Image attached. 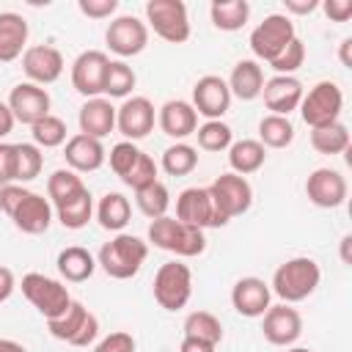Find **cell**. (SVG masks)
I'll return each mask as SVG.
<instances>
[{"label":"cell","instance_id":"1","mask_svg":"<svg viewBox=\"0 0 352 352\" xmlns=\"http://www.w3.org/2000/svg\"><path fill=\"white\" fill-rule=\"evenodd\" d=\"M148 258V242H143L135 234H116L110 242L102 245L96 264L116 280H129L140 272V267Z\"/></svg>","mask_w":352,"mask_h":352},{"label":"cell","instance_id":"2","mask_svg":"<svg viewBox=\"0 0 352 352\" xmlns=\"http://www.w3.org/2000/svg\"><path fill=\"white\" fill-rule=\"evenodd\" d=\"M319 280H322L319 264L314 258H308V256H294V258L283 261L275 270L270 292H275L286 305H292V302H300V300L311 297L316 292Z\"/></svg>","mask_w":352,"mask_h":352},{"label":"cell","instance_id":"3","mask_svg":"<svg viewBox=\"0 0 352 352\" xmlns=\"http://www.w3.org/2000/svg\"><path fill=\"white\" fill-rule=\"evenodd\" d=\"M148 242L160 250L182 256V258H192V256H201L206 250V236L201 228L187 226V223L168 217V214L148 223Z\"/></svg>","mask_w":352,"mask_h":352},{"label":"cell","instance_id":"4","mask_svg":"<svg viewBox=\"0 0 352 352\" xmlns=\"http://www.w3.org/2000/svg\"><path fill=\"white\" fill-rule=\"evenodd\" d=\"M154 300L165 311H182L192 297V272L184 261H165L154 275Z\"/></svg>","mask_w":352,"mask_h":352},{"label":"cell","instance_id":"5","mask_svg":"<svg viewBox=\"0 0 352 352\" xmlns=\"http://www.w3.org/2000/svg\"><path fill=\"white\" fill-rule=\"evenodd\" d=\"M297 110L311 129L327 126V124L338 121V116L344 110V94L333 80H322L308 94H302V102Z\"/></svg>","mask_w":352,"mask_h":352},{"label":"cell","instance_id":"6","mask_svg":"<svg viewBox=\"0 0 352 352\" xmlns=\"http://www.w3.org/2000/svg\"><path fill=\"white\" fill-rule=\"evenodd\" d=\"M146 19L154 33L168 44H184L190 38V16L182 0H148Z\"/></svg>","mask_w":352,"mask_h":352},{"label":"cell","instance_id":"7","mask_svg":"<svg viewBox=\"0 0 352 352\" xmlns=\"http://www.w3.org/2000/svg\"><path fill=\"white\" fill-rule=\"evenodd\" d=\"M22 294L28 297V302L47 319H55L60 316L69 305H72V297H69V289L55 280V278H47L41 272H28L22 278Z\"/></svg>","mask_w":352,"mask_h":352},{"label":"cell","instance_id":"8","mask_svg":"<svg viewBox=\"0 0 352 352\" xmlns=\"http://www.w3.org/2000/svg\"><path fill=\"white\" fill-rule=\"evenodd\" d=\"M292 38H297L294 22L286 14H270V16H264V22H258L253 28V33H250V50H253V55L258 60L272 63L289 47Z\"/></svg>","mask_w":352,"mask_h":352},{"label":"cell","instance_id":"9","mask_svg":"<svg viewBox=\"0 0 352 352\" xmlns=\"http://www.w3.org/2000/svg\"><path fill=\"white\" fill-rule=\"evenodd\" d=\"M206 190H209V198H212L214 209L226 220L245 214L250 209V204H253V187H250V182L245 176H236V173L217 176Z\"/></svg>","mask_w":352,"mask_h":352},{"label":"cell","instance_id":"10","mask_svg":"<svg viewBox=\"0 0 352 352\" xmlns=\"http://www.w3.org/2000/svg\"><path fill=\"white\" fill-rule=\"evenodd\" d=\"M176 220L195 226V228H220L228 220L214 209L206 187H187L176 198Z\"/></svg>","mask_w":352,"mask_h":352},{"label":"cell","instance_id":"11","mask_svg":"<svg viewBox=\"0 0 352 352\" xmlns=\"http://www.w3.org/2000/svg\"><path fill=\"white\" fill-rule=\"evenodd\" d=\"M104 41H107L110 52H116L118 58H132V55H140L146 50V44H148V28L138 16L124 14V16H116L107 25Z\"/></svg>","mask_w":352,"mask_h":352},{"label":"cell","instance_id":"12","mask_svg":"<svg viewBox=\"0 0 352 352\" xmlns=\"http://www.w3.org/2000/svg\"><path fill=\"white\" fill-rule=\"evenodd\" d=\"M346 179L336 168H316L305 179V195L319 209H338L346 201Z\"/></svg>","mask_w":352,"mask_h":352},{"label":"cell","instance_id":"13","mask_svg":"<svg viewBox=\"0 0 352 352\" xmlns=\"http://www.w3.org/2000/svg\"><path fill=\"white\" fill-rule=\"evenodd\" d=\"M110 58L102 50H85L74 58L72 63V85L77 94H82L85 99H96L102 94V82H104V72H107Z\"/></svg>","mask_w":352,"mask_h":352},{"label":"cell","instance_id":"14","mask_svg":"<svg viewBox=\"0 0 352 352\" xmlns=\"http://www.w3.org/2000/svg\"><path fill=\"white\" fill-rule=\"evenodd\" d=\"M231 107L228 82L217 74H206L192 85V110L209 121H220Z\"/></svg>","mask_w":352,"mask_h":352},{"label":"cell","instance_id":"15","mask_svg":"<svg viewBox=\"0 0 352 352\" xmlns=\"http://www.w3.org/2000/svg\"><path fill=\"white\" fill-rule=\"evenodd\" d=\"M8 110L14 113V121L33 126L44 116H50V94L36 82H19L8 94Z\"/></svg>","mask_w":352,"mask_h":352},{"label":"cell","instance_id":"16","mask_svg":"<svg viewBox=\"0 0 352 352\" xmlns=\"http://www.w3.org/2000/svg\"><path fill=\"white\" fill-rule=\"evenodd\" d=\"M261 333L272 346H292L302 336V316L297 314V308H292L286 302L270 305L264 311Z\"/></svg>","mask_w":352,"mask_h":352},{"label":"cell","instance_id":"17","mask_svg":"<svg viewBox=\"0 0 352 352\" xmlns=\"http://www.w3.org/2000/svg\"><path fill=\"white\" fill-rule=\"evenodd\" d=\"M22 72L36 85H50L63 74V55L58 47L33 44L22 52Z\"/></svg>","mask_w":352,"mask_h":352},{"label":"cell","instance_id":"18","mask_svg":"<svg viewBox=\"0 0 352 352\" xmlns=\"http://www.w3.org/2000/svg\"><path fill=\"white\" fill-rule=\"evenodd\" d=\"M302 94H305V88L294 74H275V77L264 80V88H261L267 110L272 116H286V118L292 110L300 107Z\"/></svg>","mask_w":352,"mask_h":352},{"label":"cell","instance_id":"19","mask_svg":"<svg viewBox=\"0 0 352 352\" xmlns=\"http://www.w3.org/2000/svg\"><path fill=\"white\" fill-rule=\"evenodd\" d=\"M116 126L129 143L143 140L154 129V104L146 96L124 99V104L116 110Z\"/></svg>","mask_w":352,"mask_h":352},{"label":"cell","instance_id":"20","mask_svg":"<svg viewBox=\"0 0 352 352\" xmlns=\"http://www.w3.org/2000/svg\"><path fill=\"white\" fill-rule=\"evenodd\" d=\"M270 283H264L261 278L256 275H248V278H239L231 289V305L236 314L248 316V319H256V316H264V311L270 308Z\"/></svg>","mask_w":352,"mask_h":352},{"label":"cell","instance_id":"21","mask_svg":"<svg viewBox=\"0 0 352 352\" xmlns=\"http://www.w3.org/2000/svg\"><path fill=\"white\" fill-rule=\"evenodd\" d=\"M63 157H66L69 170H74V173H91V170H99V168H102L107 151H104L102 140L77 132V135H72V138L66 140Z\"/></svg>","mask_w":352,"mask_h":352},{"label":"cell","instance_id":"22","mask_svg":"<svg viewBox=\"0 0 352 352\" xmlns=\"http://www.w3.org/2000/svg\"><path fill=\"white\" fill-rule=\"evenodd\" d=\"M11 220L25 234H44L50 228V223H52V204H50V198L28 190L25 198L11 212Z\"/></svg>","mask_w":352,"mask_h":352},{"label":"cell","instance_id":"23","mask_svg":"<svg viewBox=\"0 0 352 352\" xmlns=\"http://www.w3.org/2000/svg\"><path fill=\"white\" fill-rule=\"evenodd\" d=\"M157 121H160V129H162L168 138L179 140V143H182L184 138L195 135V129H198V113H195L192 104L184 102V99H170V102H165V104L160 107Z\"/></svg>","mask_w":352,"mask_h":352},{"label":"cell","instance_id":"24","mask_svg":"<svg viewBox=\"0 0 352 352\" xmlns=\"http://www.w3.org/2000/svg\"><path fill=\"white\" fill-rule=\"evenodd\" d=\"M77 124H80V132L82 135L102 140L116 126V107L110 104V99H102V96L88 99L80 107V113H77Z\"/></svg>","mask_w":352,"mask_h":352},{"label":"cell","instance_id":"25","mask_svg":"<svg viewBox=\"0 0 352 352\" xmlns=\"http://www.w3.org/2000/svg\"><path fill=\"white\" fill-rule=\"evenodd\" d=\"M28 33L22 14L0 11V63H11L28 50Z\"/></svg>","mask_w":352,"mask_h":352},{"label":"cell","instance_id":"26","mask_svg":"<svg viewBox=\"0 0 352 352\" xmlns=\"http://www.w3.org/2000/svg\"><path fill=\"white\" fill-rule=\"evenodd\" d=\"M261 88H264V69L258 60L253 58H245L234 66L231 77H228V91L231 96L242 99V102H253L261 96Z\"/></svg>","mask_w":352,"mask_h":352},{"label":"cell","instance_id":"27","mask_svg":"<svg viewBox=\"0 0 352 352\" xmlns=\"http://www.w3.org/2000/svg\"><path fill=\"white\" fill-rule=\"evenodd\" d=\"M58 272H60V278L63 280H69V283H82V280H88L91 275H94V270H96V258L85 250V248H80V245H69V248H63L60 253H58Z\"/></svg>","mask_w":352,"mask_h":352},{"label":"cell","instance_id":"28","mask_svg":"<svg viewBox=\"0 0 352 352\" xmlns=\"http://www.w3.org/2000/svg\"><path fill=\"white\" fill-rule=\"evenodd\" d=\"M264 160H267V148L253 138H242L228 146V165H231V173L236 176L256 173L264 165Z\"/></svg>","mask_w":352,"mask_h":352},{"label":"cell","instance_id":"29","mask_svg":"<svg viewBox=\"0 0 352 352\" xmlns=\"http://www.w3.org/2000/svg\"><path fill=\"white\" fill-rule=\"evenodd\" d=\"M209 16L217 30L234 33V30L245 28V22L250 16V3L248 0H214L209 6Z\"/></svg>","mask_w":352,"mask_h":352},{"label":"cell","instance_id":"30","mask_svg":"<svg viewBox=\"0 0 352 352\" xmlns=\"http://www.w3.org/2000/svg\"><path fill=\"white\" fill-rule=\"evenodd\" d=\"M129 217H132V206H129L126 195H121V192L102 195V201L96 206V220H99V226L104 231H118L121 234L126 228Z\"/></svg>","mask_w":352,"mask_h":352},{"label":"cell","instance_id":"31","mask_svg":"<svg viewBox=\"0 0 352 352\" xmlns=\"http://www.w3.org/2000/svg\"><path fill=\"white\" fill-rule=\"evenodd\" d=\"M55 214H58V220H60L63 228H72V231L85 228L88 220L94 217V198H91L88 187L80 190L77 195H72L69 201L58 204V206H55Z\"/></svg>","mask_w":352,"mask_h":352},{"label":"cell","instance_id":"32","mask_svg":"<svg viewBox=\"0 0 352 352\" xmlns=\"http://www.w3.org/2000/svg\"><path fill=\"white\" fill-rule=\"evenodd\" d=\"M88 308L82 305V302H77V300H72V305L60 314V316H55V319H47V327H50V333L58 338V341H66V344H72L74 338H77V333L82 330V324H85V319H88Z\"/></svg>","mask_w":352,"mask_h":352},{"label":"cell","instance_id":"33","mask_svg":"<svg viewBox=\"0 0 352 352\" xmlns=\"http://www.w3.org/2000/svg\"><path fill=\"white\" fill-rule=\"evenodd\" d=\"M294 140V124L286 116H264L258 121V143L264 148H286Z\"/></svg>","mask_w":352,"mask_h":352},{"label":"cell","instance_id":"34","mask_svg":"<svg viewBox=\"0 0 352 352\" xmlns=\"http://www.w3.org/2000/svg\"><path fill=\"white\" fill-rule=\"evenodd\" d=\"M311 146H314L319 154H327V157L346 151V148H349V129H346V124L333 121V124H327V126L311 129Z\"/></svg>","mask_w":352,"mask_h":352},{"label":"cell","instance_id":"35","mask_svg":"<svg viewBox=\"0 0 352 352\" xmlns=\"http://www.w3.org/2000/svg\"><path fill=\"white\" fill-rule=\"evenodd\" d=\"M135 82H138V77H135V72L126 60H110L107 72H104L102 94H107L110 99H126L132 94Z\"/></svg>","mask_w":352,"mask_h":352},{"label":"cell","instance_id":"36","mask_svg":"<svg viewBox=\"0 0 352 352\" xmlns=\"http://www.w3.org/2000/svg\"><path fill=\"white\" fill-rule=\"evenodd\" d=\"M184 336H192V338H201V341H209L217 346L223 341V324L209 311H192L184 319Z\"/></svg>","mask_w":352,"mask_h":352},{"label":"cell","instance_id":"37","mask_svg":"<svg viewBox=\"0 0 352 352\" xmlns=\"http://www.w3.org/2000/svg\"><path fill=\"white\" fill-rule=\"evenodd\" d=\"M198 165V151L190 143H173L162 151V170L168 176H187Z\"/></svg>","mask_w":352,"mask_h":352},{"label":"cell","instance_id":"38","mask_svg":"<svg viewBox=\"0 0 352 352\" xmlns=\"http://www.w3.org/2000/svg\"><path fill=\"white\" fill-rule=\"evenodd\" d=\"M135 201H138V209H140L146 217L157 220V217H165V212H168V206H170V192H168V187L157 179L154 184L138 190V192H135Z\"/></svg>","mask_w":352,"mask_h":352},{"label":"cell","instance_id":"39","mask_svg":"<svg viewBox=\"0 0 352 352\" xmlns=\"http://www.w3.org/2000/svg\"><path fill=\"white\" fill-rule=\"evenodd\" d=\"M80 190H85V184H82V179H80L74 170H69V168L52 170V173H50V179H47V195H50L52 206H58V204L69 201V198H72V195H77Z\"/></svg>","mask_w":352,"mask_h":352},{"label":"cell","instance_id":"40","mask_svg":"<svg viewBox=\"0 0 352 352\" xmlns=\"http://www.w3.org/2000/svg\"><path fill=\"white\" fill-rule=\"evenodd\" d=\"M16 148V168L14 182H33L44 168V154L36 143H14Z\"/></svg>","mask_w":352,"mask_h":352},{"label":"cell","instance_id":"41","mask_svg":"<svg viewBox=\"0 0 352 352\" xmlns=\"http://www.w3.org/2000/svg\"><path fill=\"white\" fill-rule=\"evenodd\" d=\"M30 132H33V143L38 148H55V146L66 143V124H63V118H58L52 113L44 116L41 121H36L30 126Z\"/></svg>","mask_w":352,"mask_h":352},{"label":"cell","instance_id":"42","mask_svg":"<svg viewBox=\"0 0 352 352\" xmlns=\"http://www.w3.org/2000/svg\"><path fill=\"white\" fill-rule=\"evenodd\" d=\"M195 138H198V146L204 148V151H223V148H228L234 140V132H231V126L228 124H223V121H206V124H201L198 129H195Z\"/></svg>","mask_w":352,"mask_h":352},{"label":"cell","instance_id":"43","mask_svg":"<svg viewBox=\"0 0 352 352\" xmlns=\"http://www.w3.org/2000/svg\"><path fill=\"white\" fill-rule=\"evenodd\" d=\"M121 182H124L126 187H132L135 192L143 190V187H148V184H154V182H157V162H154L146 151H140L138 162L132 165V170H129Z\"/></svg>","mask_w":352,"mask_h":352},{"label":"cell","instance_id":"44","mask_svg":"<svg viewBox=\"0 0 352 352\" xmlns=\"http://www.w3.org/2000/svg\"><path fill=\"white\" fill-rule=\"evenodd\" d=\"M138 157H140V148H138L135 143H129V140L116 143V146L110 148V168H113V173H116L118 179H124V176L132 170V165L138 162Z\"/></svg>","mask_w":352,"mask_h":352},{"label":"cell","instance_id":"45","mask_svg":"<svg viewBox=\"0 0 352 352\" xmlns=\"http://www.w3.org/2000/svg\"><path fill=\"white\" fill-rule=\"evenodd\" d=\"M302 60H305V44L300 41V38H292L289 41V47L270 63L278 74H294L300 66H302Z\"/></svg>","mask_w":352,"mask_h":352},{"label":"cell","instance_id":"46","mask_svg":"<svg viewBox=\"0 0 352 352\" xmlns=\"http://www.w3.org/2000/svg\"><path fill=\"white\" fill-rule=\"evenodd\" d=\"M94 352H135V338L126 330H116V333L104 336L102 341H96Z\"/></svg>","mask_w":352,"mask_h":352},{"label":"cell","instance_id":"47","mask_svg":"<svg viewBox=\"0 0 352 352\" xmlns=\"http://www.w3.org/2000/svg\"><path fill=\"white\" fill-rule=\"evenodd\" d=\"M77 8L91 19H107L116 14L118 0H77Z\"/></svg>","mask_w":352,"mask_h":352},{"label":"cell","instance_id":"48","mask_svg":"<svg viewBox=\"0 0 352 352\" xmlns=\"http://www.w3.org/2000/svg\"><path fill=\"white\" fill-rule=\"evenodd\" d=\"M14 168H16V148L14 143L0 140V187L14 184Z\"/></svg>","mask_w":352,"mask_h":352},{"label":"cell","instance_id":"49","mask_svg":"<svg viewBox=\"0 0 352 352\" xmlns=\"http://www.w3.org/2000/svg\"><path fill=\"white\" fill-rule=\"evenodd\" d=\"M25 187H19V184H6V187H0V209L11 217V212L16 209V204L25 198Z\"/></svg>","mask_w":352,"mask_h":352},{"label":"cell","instance_id":"50","mask_svg":"<svg viewBox=\"0 0 352 352\" xmlns=\"http://www.w3.org/2000/svg\"><path fill=\"white\" fill-rule=\"evenodd\" d=\"M322 8L333 22H346L352 16V0H324Z\"/></svg>","mask_w":352,"mask_h":352},{"label":"cell","instance_id":"51","mask_svg":"<svg viewBox=\"0 0 352 352\" xmlns=\"http://www.w3.org/2000/svg\"><path fill=\"white\" fill-rule=\"evenodd\" d=\"M96 338H99V319H96L94 314H88V319H85L82 330L77 333V338L72 341V346H88V344H94Z\"/></svg>","mask_w":352,"mask_h":352},{"label":"cell","instance_id":"52","mask_svg":"<svg viewBox=\"0 0 352 352\" xmlns=\"http://www.w3.org/2000/svg\"><path fill=\"white\" fill-rule=\"evenodd\" d=\"M283 6H286L289 14L305 16V14H314L319 8V0H283Z\"/></svg>","mask_w":352,"mask_h":352},{"label":"cell","instance_id":"53","mask_svg":"<svg viewBox=\"0 0 352 352\" xmlns=\"http://www.w3.org/2000/svg\"><path fill=\"white\" fill-rule=\"evenodd\" d=\"M16 289V278L8 267H0V302H6Z\"/></svg>","mask_w":352,"mask_h":352},{"label":"cell","instance_id":"54","mask_svg":"<svg viewBox=\"0 0 352 352\" xmlns=\"http://www.w3.org/2000/svg\"><path fill=\"white\" fill-rule=\"evenodd\" d=\"M179 352H214V344L201 341V338H192V336H184Z\"/></svg>","mask_w":352,"mask_h":352},{"label":"cell","instance_id":"55","mask_svg":"<svg viewBox=\"0 0 352 352\" xmlns=\"http://www.w3.org/2000/svg\"><path fill=\"white\" fill-rule=\"evenodd\" d=\"M14 129V113L8 110L6 102H0V140Z\"/></svg>","mask_w":352,"mask_h":352},{"label":"cell","instance_id":"56","mask_svg":"<svg viewBox=\"0 0 352 352\" xmlns=\"http://www.w3.org/2000/svg\"><path fill=\"white\" fill-rule=\"evenodd\" d=\"M338 58L346 69H352V38H344L341 47H338Z\"/></svg>","mask_w":352,"mask_h":352},{"label":"cell","instance_id":"57","mask_svg":"<svg viewBox=\"0 0 352 352\" xmlns=\"http://www.w3.org/2000/svg\"><path fill=\"white\" fill-rule=\"evenodd\" d=\"M0 352H28L19 341H11V338H0Z\"/></svg>","mask_w":352,"mask_h":352},{"label":"cell","instance_id":"58","mask_svg":"<svg viewBox=\"0 0 352 352\" xmlns=\"http://www.w3.org/2000/svg\"><path fill=\"white\" fill-rule=\"evenodd\" d=\"M349 245H352V234H344V236H341V261H344V264H352V258H349Z\"/></svg>","mask_w":352,"mask_h":352},{"label":"cell","instance_id":"59","mask_svg":"<svg viewBox=\"0 0 352 352\" xmlns=\"http://www.w3.org/2000/svg\"><path fill=\"white\" fill-rule=\"evenodd\" d=\"M286 352H314V349H308V346H292V349H286Z\"/></svg>","mask_w":352,"mask_h":352}]
</instances>
